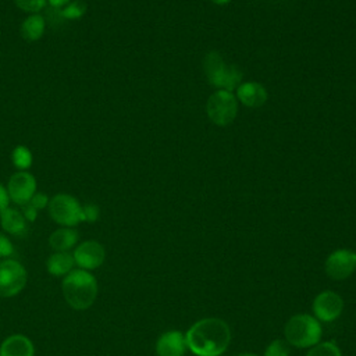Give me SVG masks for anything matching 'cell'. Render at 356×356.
<instances>
[{"instance_id":"8992f818","label":"cell","mask_w":356,"mask_h":356,"mask_svg":"<svg viewBox=\"0 0 356 356\" xmlns=\"http://www.w3.org/2000/svg\"><path fill=\"white\" fill-rule=\"evenodd\" d=\"M28 273L22 263L13 257L0 260V298H13L22 292Z\"/></svg>"},{"instance_id":"e0dca14e","label":"cell","mask_w":356,"mask_h":356,"mask_svg":"<svg viewBox=\"0 0 356 356\" xmlns=\"http://www.w3.org/2000/svg\"><path fill=\"white\" fill-rule=\"evenodd\" d=\"M75 268L71 252H53L46 260V270L53 277H65Z\"/></svg>"},{"instance_id":"7402d4cb","label":"cell","mask_w":356,"mask_h":356,"mask_svg":"<svg viewBox=\"0 0 356 356\" xmlns=\"http://www.w3.org/2000/svg\"><path fill=\"white\" fill-rule=\"evenodd\" d=\"M291 345L285 339H274L264 349L263 356H289Z\"/></svg>"},{"instance_id":"9a60e30c","label":"cell","mask_w":356,"mask_h":356,"mask_svg":"<svg viewBox=\"0 0 356 356\" xmlns=\"http://www.w3.org/2000/svg\"><path fill=\"white\" fill-rule=\"evenodd\" d=\"M236 97L248 107H260L267 100V90L257 82H245L236 88Z\"/></svg>"},{"instance_id":"83f0119b","label":"cell","mask_w":356,"mask_h":356,"mask_svg":"<svg viewBox=\"0 0 356 356\" xmlns=\"http://www.w3.org/2000/svg\"><path fill=\"white\" fill-rule=\"evenodd\" d=\"M10 206V199H8V193L6 189V185H3L0 182V214Z\"/></svg>"},{"instance_id":"4fadbf2b","label":"cell","mask_w":356,"mask_h":356,"mask_svg":"<svg viewBox=\"0 0 356 356\" xmlns=\"http://www.w3.org/2000/svg\"><path fill=\"white\" fill-rule=\"evenodd\" d=\"M0 356H35V345L24 334H11L0 343Z\"/></svg>"},{"instance_id":"ba28073f","label":"cell","mask_w":356,"mask_h":356,"mask_svg":"<svg viewBox=\"0 0 356 356\" xmlns=\"http://www.w3.org/2000/svg\"><path fill=\"white\" fill-rule=\"evenodd\" d=\"M10 203L24 206L29 203L32 196L38 192V181L29 171H15L6 184Z\"/></svg>"},{"instance_id":"2e32d148","label":"cell","mask_w":356,"mask_h":356,"mask_svg":"<svg viewBox=\"0 0 356 356\" xmlns=\"http://www.w3.org/2000/svg\"><path fill=\"white\" fill-rule=\"evenodd\" d=\"M79 241V234L75 228L60 227L49 235V246L53 252H70Z\"/></svg>"},{"instance_id":"5bb4252c","label":"cell","mask_w":356,"mask_h":356,"mask_svg":"<svg viewBox=\"0 0 356 356\" xmlns=\"http://www.w3.org/2000/svg\"><path fill=\"white\" fill-rule=\"evenodd\" d=\"M0 227H1V231L7 235L21 236L28 229V221L25 220L21 210L8 206L0 214Z\"/></svg>"},{"instance_id":"f1b7e54d","label":"cell","mask_w":356,"mask_h":356,"mask_svg":"<svg viewBox=\"0 0 356 356\" xmlns=\"http://www.w3.org/2000/svg\"><path fill=\"white\" fill-rule=\"evenodd\" d=\"M70 1L72 0H47V4L53 8H57V10H61L63 7H65Z\"/></svg>"},{"instance_id":"5b68a950","label":"cell","mask_w":356,"mask_h":356,"mask_svg":"<svg viewBox=\"0 0 356 356\" xmlns=\"http://www.w3.org/2000/svg\"><path fill=\"white\" fill-rule=\"evenodd\" d=\"M47 211L50 218L60 227L75 228L83 222L82 203L71 193L60 192L50 197Z\"/></svg>"},{"instance_id":"3957f363","label":"cell","mask_w":356,"mask_h":356,"mask_svg":"<svg viewBox=\"0 0 356 356\" xmlns=\"http://www.w3.org/2000/svg\"><path fill=\"white\" fill-rule=\"evenodd\" d=\"M285 341L295 348H312L317 345L323 335L320 321L306 313L292 316L284 327Z\"/></svg>"},{"instance_id":"4316f807","label":"cell","mask_w":356,"mask_h":356,"mask_svg":"<svg viewBox=\"0 0 356 356\" xmlns=\"http://www.w3.org/2000/svg\"><path fill=\"white\" fill-rule=\"evenodd\" d=\"M21 211H22V214H24V217H25V220H26L28 222H33V221L38 218V213H39V211H38L33 206H31L29 203L21 206Z\"/></svg>"},{"instance_id":"8fae6325","label":"cell","mask_w":356,"mask_h":356,"mask_svg":"<svg viewBox=\"0 0 356 356\" xmlns=\"http://www.w3.org/2000/svg\"><path fill=\"white\" fill-rule=\"evenodd\" d=\"M312 310L318 321L331 323L341 316L343 310V299L334 291H323L314 298Z\"/></svg>"},{"instance_id":"484cf974","label":"cell","mask_w":356,"mask_h":356,"mask_svg":"<svg viewBox=\"0 0 356 356\" xmlns=\"http://www.w3.org/2000/svg\"><path fill=\"white\" fill-rule=\"evenodd\" d=\"M49 200H50V197L46 195V193H43V192H36L33 196H32V199L29 200V204L31 206H33L38 211L39 210H43V209H47V206H49Z\"/></svg>"},{"instance_id":"d4e9b609","label":"cell","mask_w":356,"mask_h":356,"mask_svg":"<svg viewBox=\"0 0 356 356\" xmlns=\"http://www.w3.org/2000/svg\"><path fill=\"white\" fill-rule=\"evenodd\" d=\"M13 253H14V246L11 239L8 238L7 234L0 231V259L11 257Z\"/></svg>"},{"instance_id":"d6986e66","label":"cell","mask_w":356,"mask_h":356,"mask_svg":"<svg viewBox=\"0 0 356 356\" xmlns=\"http://www.w3.org/2000/svg\"><path fill=\"white\" fill-rule=\"evenodd\" d=\"M11 163L17 171H28L33 164V154L25 145H17L11 150Z\"/></svg>"},{"instance_id":"7a4b0ae2","label":"cell","mask_w":356,"mask_h":356,"mask_svg":"<svg viewBox=\"0 0 356 356\" xmlns=\"http://www.w3.org/2000/svg\"><path fill=\"white\" fill-rule=\"evenodd\" d=\"M61 292L65 303L78 312L89 309L99 293V284L92 271L74 268L61 281Z\"/></svg>"},{"instance_id":"44dd1931","label":"cell","mask_w":356,"mask_h":356,"mask_svg":"<svg viewBox=\"0 0 356 356\" xmlns=\"http://www.w3.org/2000/svg\"><path fill=\"white\" fill-rule=\"evenodd\" d=\"M306 356H342V352L334 341H324L312 346Z\"/></svg>"},{"instance_id":"ffe728a7","label":"cell","mask_w":356,"mask_h":356,"mask_svg":"<svg viewBox=\"0 0 356 356\" xmlns=\"http://www.w3.org/2000/svg\"><path fill=\"white\" fill-rule=\"evenodd\" d=\"M58 11L65 19H79L86 14L88 6L83 0H72Z\"/></svg>"},{"instance_id":"cb8c5ba5","label":"cell","mask_w":356,"mask_h":356,"mask_svg":"<svg viewBox=\"0 0 356 356\" xmlns=\"http://www.w3.org/2000/svg\"><path fill=\"white\" fill-rule=\"evenodd\" d=\"M100 217V209L96 203L82 204V218L83 222H96Z\"/></svg>"},{"instance_id":"6da1fadb","label":"cell","mask_w":356,"mask_h":356,"mask_svg":"<svg viewBox=\"0 0 356 356\" xmlns=\"http://www.w3.org/2000/svg\"><path fill=\"white\" fill-rule=\"evenodd\" d=\"M185 339L196 356H221L231 342V328L222 318L206 317L188 328Z\"/></svg>"},{"instance_id":"30bf717a","label":"cell","mask_w":356,"mask_h":356,"mask_svg":"<svg viewBox=\"0 0 356 356\" xmlns=\"http://www.w3.org/2000/svg\"><path fill=\"white\" fill-rule=\"evenodd\" d=\"M325 274L335 281H342L350 277L356 270V253L350 249L334 250L324 263Z\"/></svg>"},{"instance_id":"9c48e42d","label":"cell","mask_w":356,"mask_h":356,"mask_svg":"<svg viewBox=\"0 0 356 356\" xmlns=\"http://www.w3.org/2000/svg\"><path fill=\"white\" fill-rule=\"evenodd\" d=\"M72 257L78 268L93 271L104 263L106 249L99 241L88 239V241L79 242L72 249Z\"/></svg>"},{"instance_id":"7c38bea8","label":"cell","mask_w":356,"mask_h":356,"mask_svg":"<svg viewBox=\"0 0 356 356\" xmlns=\"http://www.w3.org/2000/svg\"><path fill=\"white\" fill-rule=\"evenodd\" d=\"M186 348L185 334L179 330L165 331L156 341L157 356H184Z\"/></svg>"},{"instance_id":"277c9868","label":"cell","mask_w":356,"mask_h":356,"mask_svg":"<svg viewBox=\"0 0 356 356\" xmlns=\"http://www.w3.org/2000/svg\"><path fill=\"white\" fill-rule=\"evenodd\" d=\"M204 72L209 79V82L220 88V90H234L238 88L242 74L241 71L234 65H227L217 51H210L204 57Z\"/></svg>"},{"instance_id":"603a6c76","label":"cell","mask_w":356,"mask_h":356,"mask_svg":"<svg viewBox=\"0 0 356 356\" xmlns=\"http://www.w3.org/2000/svg\"><path fill=\"white\" fill-rule=\"evenodd\" d=\"M14 4L26 14H38L47 6V0H14Z\"/></svg>"},{"instance_id":"f546056e","label":"cell","mask_w":356,"mask_h":356,"mask_svg":"<svg viewBox=\"0 0 356 356\" xmlns=\"http://www.w3.org/2000/svg\"><path fill=\"white\" fill-rule=\"evenodd\" d=\"M214 4H218V6H224V4H227V3H229L231 0H211Z\"/></svg>"},{"instance_id":"ac0fdd59","label":"cell","mask_w":356,"mask_h":356,"mask_svg":"<svg viewBox=\"0 0 356 356\" xmlns=\"http://www.w3.org/2000/svg\"><path fill=\"white\" fill-rule=\"evenodd\" d=\"M44 31H46V19L40 13L28 14L19 25L21 36L26 42L40 40L44 35Z\"/></svg>"},{"instance_id":"52a82bcc","label":"cell","mask_w":356,"mask_h":356,"mask_svg":"<svg viewBox=\"0 0 356 356\" xmlns=\"http://www.w3.org/2000/svg\"><path fill=\"white\" fill-rule=\"evenodd\" d=\"M206 113L216 125H229L238 113L236 97L228 90H217L209 97Z\"/></svg>"},{"instance_id":"4dcf8cb0","label":"cell","mask_w":356,"mask_h":356,"mask_svg":"<svg viewBox=\"0 0 356 356\" xmlns=\"http://www.w3.org/2000/svg\"><path fill=\"white\" fill-rule=\"evenodd\" d=\"M236 356H259V355L252 353V352H242V353H238Z\"/></svg>"}]
</instances>
